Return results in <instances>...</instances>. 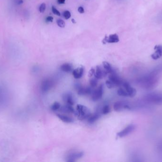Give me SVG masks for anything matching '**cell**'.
<instances>
[{"mask_svg":"<svg viewBox=\"0 0 162 162\" xmlns=\"http://www.w3.org/2000/svg\"><path fill=\"white\" fill-rule=\"evenodd\" d=\"M109 79L113 82L116 86H122L124 81L121 79L114 69L110 74L109 76Z\"/></svg>","mask_w":162,"mask_h":162,"instance_id":"obj_4","label":"cell"},{"mask_svg":"<svg viewBox=\"0 0 162 162\" xmlns=\"http://www.w3.org/2000/svg\"><path fill=\"white\" fill-rule=\"evenodd\" d=\"M154 52L152 54L151 57L153 59L156 60L161 57L162 56V45H157L154 46Z\"/></svg>","mask_w":162,"mask_h":162,"instance_id":"obj_15","label":"cell"},{"mask_svg":"<svg viewBox=\"0 0 162 162\" xmlns=\"http://www.w3.org/2000/svg\"><path fill=\"white\" fill-rule=\"evenodd\" d=\"M104 88L102 85H101L97 89L94 90L92 94V99L94 101H97L102 98L103 95Z\"/></svg>","mask_w":162,"mask_h":162,"instance_id":"obj_7","label":"cell"},{"mask_svg":"<svg viewBox=\"0 0 162 162\" xmlns=\"http://www.w3.org/2000/svg\"><path fill=\"white\" fill-rule=\"evenodd\" d=\"M102 65L104 70L108 74H110L114 70V69H113L111 65L107 61H103L102 62Z\"/></svg>","mask_w":162,"mask_h":162,"instance_id":"obj_22","label":"cell"},{"mask_svg":"<svg viewBox=\"0 0 162 162\" xmlns=\"http://www.w3.org/2000/svg\"><path fill=\"white\" fill-rule=\"evenodd\" d=\"M85 67L84 66H80L75 69H73L72 71L73 76L76 79L81 78L84 74Z\"/></svg>","mask_w":162,"mask_h":162,"instance_id":"obj_14","label":"cell"},{"mask_svg":"<svg viewBox=\"0 0 162 162\" xmlns=\"http://www.w3.org/2000/svg\"><path fill=\"white\" fill-rule=\"evenodd\" d=\"M60 69L63 72L69 73V72L73 71V67L71 64L66 63L62 64L60 66Z\"/></svg>","mask_w":162,"mask_h":162,"instance_id":"obj_21","label":"cell"},{"mask_svg":"<svg viewBox=\"0 0 162 162\" xmlns=\"http://www.w3.org/2000/svg\"><path fill=\"white\" fill-rule=\"evenodd\" d=\"M63 15H64V17H65V18L66 19H69L70 17H71V13L68 10H66L63 13Z\"/></svg>","mask_w":162,"mask_h":162,"instance_id":"obj_29","label":"cell"},{"mask_svg":"<svg viewBox=\"0 0 162 162\" xmlns=\"http://www.w3.org/2000/svg\"><path fill=\"white\" fill-rule=\"evenodd\" d=\"M52 10L53 13L55 15H56L58 16H60L61 15L60 12L54 6H52Z\"/></svg>","mask_w":162,"mask_h":162,"instance_id":"obj_31","label":"cell"},{"mask_svg":"<svg viewBox=\"0 0 162 162\" xmlns=\"http://www.w3.org/2000/svg\"><path fill=\"white\" fill-rule=\"evenodd\" d=\"M62 98L63 101L67 104L72 105H73L75 104V101L74 96L71 92H66V93L64 94L62 96Z\"/></svg>","mask_w":162,"mask_h":162,"instance_id":"obj_12","label":"cell"},{"mask_svg":"<svg viewBox=\"0 0 162 162\" xmlns=\"http://www.w3.org/2000/svg\"><path fill=\"white\" fill-rule=\"evenodd\" d=\"M117 94L118 95L120 96H123V97L129 96L127 91L124 89V88L122 87H120L118 89L117 91Z\"/></svg>","mask_w":162,"mask_h":162,"instance_id":"obj_23","label":"cell"},{"mask_svg":"<svg viewBox=\"0 0 162 162\" xmlns=\"http://www.w3.org/2000/svg\"><path fill=\"white\" fill-rule=\"evenodd\" d=\"M78 11L80 13H84L85 12V10L83 7H79L78 9Z\"/></svg>","mask_w":162,"mask_h":162,"instance_id":"obj_33","label":"cell"},{"mask_svg":"<svg viewBox=\"0 0 162 162\" xmlns=\"http://www.w3.org/2000/svg\"><path fill=\"white\" fill-rule=\"evenodd\" d=\"M61 107V105L59 102H55L52 105H51L50 108L51 110L53 111H56L59 110Z\"/></svg>","mask_w":162,"mask_h":162,"instance_id":"obj_25","label":"cell"},{"mask_svg":"<svg viewBox=\"0 0 162 162\" xmlns=\"http://www.w3.org/2000/svg\"><path fill=\"white\" fill-rule=\"evenodd\" d=\"M66 0H57V2L59 4H64Z\"/></svg>","mask_w":162,"mask_h":162,"instance_id":"obj_35","label":"cell"},{"mask_svg":"<svg viewBox=\"0 0 162 162\" xmlns=\"http://www.w3.org/2000/svg\"><path fill=\"white\" fill-rule=\"evenodd\" d=\"M57 117H58L62 121H63L64 123H73L74 121V119L72 117L68 116L65 114H57Z\"/></svg>","mask_w":162,"mask_h":162,"instance_id":"obj_20","label":"cell"},{"mask_svg":"<svg viewBox=\"0 0 162 162\" xmlns=\"http://www.w3.org/2000/svg\"><path fill=\"white\" fill-rule=\"evenodd\" d=\"M95 68H94V67H92L89 71V74H88V76L89 77H91L93 76L95 74Z\"/></svg>","mask_w":162,"mask_h":162,"instance_id":"obj_32","label":"cell"},{"mask_svg":"<svg viewBox=\"0 0 162 162\" xmlns=\"http://www.w3.org/2000/svg\"><path fill=\"white\" fill-rule=\"evenodd\" d=\"M57 25L61 28H64L66 25L65 22L61 19H57Z\"/></svg>","mask_w":162,"mask_h":162,"instance_id":"obj_28","label":"cell"},{"mask_svg":"<svg viewBox=\"0 0 162 162\" xmlns=\"http://www.w3.org/2000/svg\"><path fill=\"white\" fill-rule=\"evenodd\" d=\"M53 86V83L50 79L47 78L44 79L41 84V90L44 93L50 90Z\"/></svg>","mask_w":162,"mask_h":162,"instance_id":"obj_9","label":"cell"},{"mask_svg":"<svg viewBox=\"0 0 162 162\" xmlns=\"http://www.w3.org/2000/svg\"><path fill=\"white\" fill-rule=\"evenodd\" d=\"M76 114L80 120L87 119L91 114L89 109L86 106L78 104L76 106Z\"/></svg>","mask_w":162,"mask_h":162,"instance_id":"obj_1","label":"cell"},{"mask_svg":"<svg viewBox=\"0 0 162 162\" xmlns=\"http://www.w3.org/2000/svg\"><path fill=\"white\" fill-rule=\"evenodd\" d=\"M60 112L63 113H73L75 114H76V111L74 109L72 105L66 104L62 106H61L59 110Z\"/></svg>","mask_w":162,"mask_h":162,"instance_id":"obj_16","label":"cell"},{"mask_svg":"<svg viewBox=\"0 0 162 162\" xmlns=\"http://www.w3.org/2000/svg\"><path fill=\"white\" fill-rule=\"evenodd\" d=\"M46 8V5L45 3H42L39 8V10L41 13H43L45 11Z\"/></svg>","mask_w":162,"mask_h":162,"instance_id":"obj_30","label":"cell"},{"mask_svg":"<svg viewBox=\"0 0 162 162\" xmlns=\"http://www.w3.org/2000/svg\"><path fill=\"white\" fill-rule=\"evenodd\" d=\"M136 126L133 124H130L126 126L122 130L117 133V136L119 138L125 137L133 132Z\"/></svg>","mask_w":162,"mask_h":162,"instance_id":"obj_5","label":"cell"},{"mask_svg":"<svg viewBox=\"0 0 162 162\" xmlns=\"http://www.w3.org/2000/svg\"><path fill=\"white\" fill-rule=\"evenodd\" d=\"M72 22L73 23H76V21L75 19H72Z\"/></svg>","mask_w":162,"mask_h":162,"instance_id":"obj_37","label":"cell"},{"mask_svg":"<svg viewBox=\"0 0 162 162\" xmlns=\"http://www.w3.org/2000/svg\"><path fill=\"white\" fill-rule=\"evenodd\" d=\"M108 74V73L105 71L104 69H102L101 66L98 65L96 67L95 71L94 76L98 80L102 79L103 77L107 76Z\"/></svg>","mask_w":162,"mask_h":162,"instance_id":"obj_11","label":"cell"},{"mask_svg":"<svg viewBox=\"0 0 162 162\" xmlns=\"http://www.w3.org/2000/svg\"><path fill=\"white\" fill-rule=\"evenodd\" d=\"M123 88L127 91L129 97H132L136 95V91L135 88L131 86L129 83L126 81H123L122 85Z\"/></svg>","mask_w":162,"mask_h":162,"instance_id":"obj_10","label":"cell"},{"mask_svg":"<svg viewBox=\"0 0 162 162\" xmlns=\"http://www.w3.org/2000/svg\"><path fill=\"white\" fill-rule=\"evenodd\" d=\"M75 88L76 89L77 94L80 95H88L92 94L94 91L93 90V87L90 86L84 87L80 83H76L75 84Z\"/></svg>","mask_w":162,"mask_h":162,"instance_id":"obj_2","label":"cell"},{"mask_svg":"<svg viewBox=\"0 0 162 162\" xmlns=\"http://www.w3.org/2000/svg\"><path fill=\"white\" fill-rule=\"evenodd\" d=\"M111 108L109 105H105L101 109V113L102 114H107L110 112Z\"/></svg>","mask_w":162,"mask_h":162,"instance_id":"obj_24","label":"cell"},{"mask_svg":"<svg viewBox=\"0 0 162 162\" xmlns=\"http://www.w3.org/2000/svg\"><path fill=\"white\" fill-rule=\"evenodd\" d=\"M106 86H107V87H108L110 89L113 88H114V87H115L116 86L114 84H113V83L109 79L106 80Z\"/></svg>","mask_w":162,"mask_h":162,"instance_id":"obj_27","label":"cell"},{"mask_svg":"<svg viewBox=\"0 0 162 162\" xmlns=\"http://www.w3.org/2000/svg\"><path fill=\"white\" fill-rule=\"evenodd\" d=\"M84 155L83 152H72L67 155L66 161L68 162H74L78 159L82 158Z\"/></svg>","mask_w":162,"mask_h":162,"instance_id":"obj_6","label":"cell"},{"mask_svg":"<svg viewBox=\"0 0 162 162\" xmlns=\"http://www.w3.org/2000/svg\"><path fill=\"white\" fill-rule=\"evenodd\" d=\"M113 108L115 111L120 112L124 110H130L131 107L130 104L127 101H119L114 104Z\"/></svg>","mask_w":162,"mask_h":162,"instance_id":"obj_3","label":"cell"},{"mask_svg":"<svg viewBox=\"0 0 162 162\" xmlns=\"http://www.w3.org/2000/svg\"><path fill=\"white\" fill-rule=\"evenodd\" d=\"M155 77L153 76H146L141 79V83L143 86L146 88L152 86V85L154 82Z\"/></svg>","mask_w":162,"mask_h":162,"instance_id":"obj_13","label":"cell"},{"mask_svg":"<svg viewBox=\"0 0 162 162\" xmlns=\"http://www.w3.org/2000/svg\"><path fill=\"white\" fill-rule=\"evenodd\" d=\"M147 100L154 104H160L162 103V95L156 93H151L146 97Z\"/></svg>","mask_w":162,"mask_h":162,"instance_id":"obj_8","label":"cell"},{"mask_svg":"<svg viewBox=\"0 0 162 162\" xmlns=\"http://www.w3.org/2000/svg\"><path fill=\"white\" fill-rule=\"evenodd\" d=\"M104 42L108 43H117L119 41V38L117 34L110 35L109 37L106 36L104 38Z\"/></svg>","mask_w":162,"mask_h":162,"instance_id":"obj_17","label":"cell"},{"mask_svg":"<svg viewBox=\"0 0 162 162\" xmlns=\"http://www.w3.org/2000/svg\"><path fill=\"white\" fill-rule=\"evenodd\" d=\"M101 115L100 111H97L94 114L90 115V116L87 119V122L89 124H94L101 117Z\"/></svg>","mask_w":162,"mask_h":162,"instance_id":"obj_18","label":"cell"},{"mask_svg":"<svg viewBox=\"0 0 162 162\" xmlns=\"http://www.w3.org/2000/svg\"><path fill=\"white\" fill-rule=\"evenodd\" d=\"M98 84V79L95 77L92 78L90 80V86L93 88L96 87Z\"/></svg>","mask_w":162,"mask_h":162,"instance_id":"obj_26","label":"cell"},{"mask_svg":"<svg viewBox=\"0 0 162 162\" xmlns=\"http://www.w3.org/2000/svg\"><path fill=\"white\" fill-rule=\"evenodd\" d=\"M7 99V93L5 88L0 86V104H3Z\"/></svg>","mask_w":162,"mask_h":162,"instance_id":"obj_19","label":"cell"},{"mask_svg":"<svg viewBox=\"0 0 162 162\" xmlns=\"http://www.w3.org/2000/svg\"><path fill=\"white\" fill-rule=\"evenodd\" d=\"M53 19H54V18H53V17H52V16H48V17L47 18V19H46L47 21H48V22H53Z\"/></svg>","mask_w":162,"mask_h":162,"instance_id":"obj_34","label":"cell"},{"mask_svg":"<svg viewBox=\"0 0 162 162\" xmlns=\"http://www.w3.org/2000/svg\"><path fill=\"white\" fill-rule=\"evenodd\" d=\"M23 3V0H19V1H18L17 2V4H19V5H20V4H21Z\"/></svg>","mask_w":162,"mask_h":162,"instance_id":"obj_36","label":"cell"}]
</instances>
